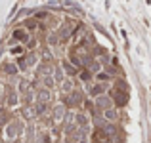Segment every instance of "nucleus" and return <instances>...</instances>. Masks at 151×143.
Returning <instances> with one entry per match:
<instances>
[{"label":"nucleus","instance_id":"f257e3e1","mask_svg":"<svg viewBox=\"0 0 151 143\" xmlns=\"http://www.w3.org/2000/svg\"><path fill=\"white\" fill-rule=\"evenodd\" d=\"M65 103L67 107H77V105H84V97H82V92H78V90H75V92H71L69 95H65Z\"/></svg>","mask_w":151,"mask_h":143},{"label":"nucleus","instance_id":"f03ea898","mask_svg":"<svg viewBox=\"0 0 151 143\" xmlns=\"http://www.w3.org/2000/svg\"><path fill=\"white\" fill-rule=\"evenodd\" d=\"M94 103H96V109L100 111V113H103V111H107V109H111V107H115L111 95H105V94L100 95V97H96V99H94Z\"/></svg>","mask_w":151,"mask_h":143},{"label":"nucleus","instance_id":"7ed1b4c3","mask_svg":"<svg viewBox=\"0 0 151 143\" xmlns=\"http://www.w3.org/2000/svg\"><path fill=\"white\" fill-rule=\"evenodd\" d=\"M109 95H111V99H113V103H115L117 107L126 105V101H128V94L122 92V88H115Z\"/></svg>","mask_w":151,"mask_h":143},{"label":"nucleus","instance_id":"20e7f679","mask_svg":"<svg viewBox=\"0 0 151 143\" xmlns=\"http://www.w3.org/2000/svg\"><path fill=\"white\" fill-rule=\"evenodd\" d=\"M86 92H88L90 97H100L107 92V84H100V82H92V84H88V88H86Z\"/></svg>","mask_w":151,"mask_h":143},{"label":"nucleus","instance_id":"39448f33","mask_svg":"<svg viewBox=\"0 0 151 143\" xmlns=\"http://www.w3.org/2000/svg\"><path fill=\"white\" fill-rule=\"evenodd\" d=\"M75 124H77V128L88 132V128H90V117L86 113H75Z\"/></svg>","mask_w":151,"mask_h":143},{"label":"nucleus","instance_id":"423d86ee","mask_svg":"<svg viewBox=\"0 0 151 143\" xmlns=\"http://www.w3.org/2000/svg\"><path fill=\"white\" fill-rule=\"evenodd\" d=\"M21 132H23V126H21V122H10L8 124V128H6V136L10 137V139H15L17 136H21Z\"/></svg>","mask_w":151,"mask_h":143},{"label":"nucleus","instance_id":"0eeeda50","mask_svg":"<svg viewBox=\"0 0 151 143\" xmlns=\"http://www.w3.org/2000/svg\"><path fill=\"white\" fill-rule=\"evenodd\" d=\"M67 105L65 103H58V105H54V109H52V118H54L55 122H59V120H63L65 118V114H67Z\"/></svg>","mask_w":151,"mask_h":143},{"label":"nucleus","instance_id":"6e6552de","mask_svg":"<svg viewBox=\"0 0 151 143\" xmlns=\"http://www.w3.org/2000/svg\"><path fill=\"white\" fill-rule=\"evenodd\" d=\"M101 118L105 122H117L119 120V111H117V107H111V109H107V111H103L101 113Z\"/></svg>","mask_w":151,"mask_h":143},{"label":"nucleus","instance_id":"1a4fd4ad","mask_svg":"<svg viewBox=\"0 0 151 143\" xmlns=\"http://www.w3.org/2000/svg\"><path fill=\"white\" fill-rule=\"evenodd\" d=\"M61 69L65 71V74H69V77H78V73H81V71H78L77 67H75L73 63L69 61V59H65V61H61Z\"/></svg>","mask_w":151,"mask_h":143},{"label":"nucleus","instance_id":"9d476101","mask_svg":"<svg viewBox=\"0 0 151 143\" xmlns=\"http://www.w3.org/2000/svg\"><path fill=\"white\" fill-rule=\"evenodd\" d=\"M59 90H61L63 95H69L71 92H75V82L71 80V78H65V80L59 84Z\"/></svg>","mask_w":151,"mask_h":143},{"label":"nucleus","instance_id":"9b49d317","mask_svg":"<svg viewBox=\"0 0 151 143\" xmlns=\"http://www.w3.org/2000/svg\"><path fill=\"white\" fill-rule=\"evenodd\" d=\"M37 101H38V103H50V101H52V94H50V90H46V88H38V92H37Z\"/></svg>","mask_w":151,"mask_h":143},{"label":"nucleus","instance_id":"f8f14e48","mask_svg":"<svg viewBox=\"0 0 151 143\" xmlns=\"http://www.w3.org/2000/svg\"><path fill=\"white\" fill-rule=\"evenodd\" d=\"M14 38L17 42H29V33H27V29H15L14 31Z\"/></svg>","mask_w":151,"mask_h":143},{"label":"nucleus","instance_id":"ddd939ff","mask_svg":"<svg viewBox=\"0 0 151 143\" xmlns=\"http://www.w3.org/2000/svg\"><path fill=\"white\" fill-rule=\"evenodd\" d=\"M52 77H54V80H55V84H61L63 80H65V71L61 69V65L59 67H54V74H52Z\"/></svg>","mask_w":151,"mask_h":143},{"label":"nucleus","instance_id":"4468645a","mask_svg":"<svg viewBox=\"0 0 151 143\" xmlns=\"http://www.w3.org/2000/svg\"><path fill=\"white\" fill-rule=\"evenodd\" d=\"M17 94L29 95V94H31V82H29V80H19V84H17Z\"/></svg>","mask_w":151,"mask_h":143},{"label":"nucleus","instance_id":"2eb2a0df","mask_svg":"<svg viewBox=\"0 0 151 143\" xmlns=\"http://www.w3.org/2000/svg\"><path fill=\"white\" fill-rule=\"evenodd\" d=\"M94 78H96V82H100V84H105V82L111 80V73H107V71H100Z\"/></svg>","mask_w":151,"mask_h":143},{"label":"nucleus","instance_id":"dca6fc26","mask_svg":"<svg viewBox=\"0 0 151 143\" xmlns=\"http://www.w3.org/2000/svg\"><path fill=\"white\" fill-rule=\"evenodd\" d=\"M78 78H81L82 82H86V84H92V78H94V74L90 73L88 69H82L81 73H78Z\"/></svg>","mask_w":151,"mask_h":143},{"label":"nucleus","instance_id":"f3484780","mask_svg":"<svg viewBox=\"0 0 151 143\" xmlns=\"http://www.w3.org/2000/svg\"><path fill=\"white\" fill-rule=\"evenodd\" d=\"M35 111H37V117H44L48 113V103H35Z\"/></svg>","mask_w":151,"mask_h":143},{"label":"nucleus","instance_id":"a211bd4d","mask_svg":"<svg viewBox=\"0 0 151 143\" xmlns=\"http://www.w3.org/2000/svg\"><path fill=\"white\" fill-rule=\"evenodd\" d=\"M37 117V111H35V105L33 107H23V118H27V120H31V118Z\"/></svg>","mask_w":151,"mask_h":143},{"label":"nucleus","instance_id":"6ab92c4d","mask_svg":"<svg viewBox=\"0 0 151 143\" xmlns=\"http://www.w3.org/2000/svg\"><path fill=\"white\" fill-rule=\"evenodd\" d=\"M2 69H4V73H6V74H17L19 73V67L14 65V63H6Z\"/></svg>","mask_w":151,"mask_h":143},{"label":"nucleus","instance_id":"aec40b11","mask_svg":"<svg viewBox=\"0 0 151 143\" xmlns=\"http://www.w3.org/2000/svg\"><path fill=\"white\" fill-rule=\"evenodd\" d=\"M6 101H8V105H10V107L17 105V103H19V94H17V92H10V94H8V99H6Z\"/></svg>","mask_w":151,"mask_h":143},{"label":"nucleus","instance_id":"412c9836","mask_svg":"<svg viewBox=\"0 0 151 143\" xmlns=\"http://www.w3.org/2000/svg\"><path fill=\"white\" fill-rule=\"evenodd\" d=\"M25 59H27V65H29V67H35V65H37V61H38V55L35 54V51H31V54L25 55Z\"/></svg>","mask_w":151,"mask_h":143},{"label":"nucleus","instance_id":"4be33fe9","mask_svg":"<svg viewBox=\"0 0 151 143\" xmlns=\"http://www.w3.org/2000/svg\"><path fill=\"white\" fill-rule=\"evenodd\" d=\"M25 132H27V139H29V141H35V128H33V126L29 124Z\"/></svg>","mask_w":151,"mask_h":143},{"label":"nucleus","instance_id":"5701e85b","mask_svg":"<svg viewBox=\"0 0 151 143\" xmlns=\"http://www.w3.org/2000/svg\"><path fill=\"white\" fill-rule=\"evenodd\" d=\"M25 29H37V21H35V19H29V21H25Z\"/></svg>","mask_w":151,"mask_h":143},{"label":"nucleus","instance_id":"b1692460","mask_svg":"<svg viewBox=\"0 0 151 143\" xmlns=\"http://www.w3.org/2000/svg\"><path fill=\"white\" fill-rule=\"evenodd\" d=\"M12 54H14V55H15V54H17V55H21V54H23V48H21V46L12 48Z\"/></svg>","mask_w":151,"mask_h":143},{"label":"nucleus","instance_id":"393cba45","mask_svg":"<svg viewBox=\"0 0 151 143\" xmlns=\"http://www.w3.org/2000/svg\"><path fill=\"white\" fill-rule=\"evenodd\" d=\"M4 120H6V109L0 107V122H4Z\"/></svg>","mask_w":151,"mask_h":143},{"label":"nucleus","instance_id":"a878e982","mask_svg":"<svg viewBox=\"0 0 151 143\" xmlns=\"http://www.w3.org/2000/svg\"><path fill=\"white\" fill-rule=\"evenodd\" d=\"M27 46H29V48H35V46H37V40H35V38H29V42H27Z\"/></svg>","mask_w":151,"mask_h":143},{"label":"nucleus","instance_id":"bb28decb","mask_svg":"<svg viewBox=\"0 0 151 143\" xmlns=\"http://www.w3.org/2000/svg\"><path fill=\"white\" fill-rule=\"evenodd\" d=\"M15 143H23V141H15Z\"/></svg>","mask_w":151,"mask_h":143}]
</instances>
